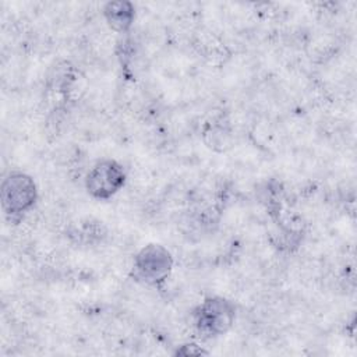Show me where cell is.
<instances>
[{
    "mask_svg": "<svg viewBox=\"0 0 357 357\" xmlns=\"http://www.w3.org/2000/svg\"><path fill=\"white\" fill-rule=\"evenodd\" d=\"M38 191L33 178L22 172H13L1 183V208L7 218L18 219L36 202Z\"/></svg>",
    "mask_w": 357,
    "mask_h": 357,
    "instance_id": "2",
    "label": "cell"
},
{
    "mask_svg": "<svg viewBox=\"0 0 357 357\" xmlns=\"http://www.w3.org/2000/svg\"><path fill=\"white\" fill-rule=\"evenodd\" d=\"M126 183L123 166L113 159L99 160L86 174L85 187L91 197L109 199L117 194Z\"/></svg>",
    "mask_w": 357,
    "mask_h": 357,
    "instance_id": "4",
    "label": "cell"
},
{
    "mask_svg": "<svg viewBox=\"0 0 357 357\" xmlns=\"http://www.w3.org/2000/svg\"><path fill=\"white\" fill-rule=\"evenodd\" d=\"M236 318V307L223 297L205 298L194 311V326L204 337L226 333Z\"/></svg>",
    "mask_w": 357,
    "mask_h": 357,
    "instance_id": "1",
    "label": "cell"
},
{
    "mask_svg": "<svg viewBox=\"0 0 357 357\" xmlns=\"http://www.w3.org/2000/svg\"><path fill=\"white\" fill-rule=\"evenodd\" d=\"M109 26L120 33L127 32L135 18V10L130 1H110L103 8Z\"/></svg>",
    "mask_w": 357,
    "mask_h": 357,
    "instance_id": "5",
    "label": "cell"
},
{
    "mask_svg": "<svg viewBox=\"0 0 357 357\" xmlns=\"http://www.w3.org/2000/svg\"><path fill=\"white\" fill-rule=\"evenodd\" d=\"M173 268L172 254L160 244H148L134 258V273L146 284L163 283Z\"/></svg>",
    "mask_w": 357,
    "mask_h": 357,
    "instance_id": "3",
    "label": "cell"
}]
</instances>
